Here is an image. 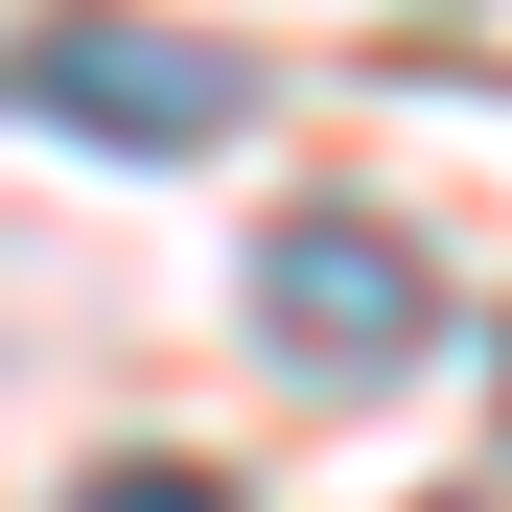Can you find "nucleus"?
Here are the masks:
<instances>
[{
	"label": "nucleus",
	"mask_w": 512,
	"mask_h": 512,
	"mask_svg": "<svg viewBox=\"0 0 512 512\" xmlns=\"http://www.w3.org/2000/svg\"><path fill=\"white\" fill-rule=\"evenodd\" d=\"M0 117H47L94 163H210L256 117V70L187 47V24H140V0H47V24H0Z\"/></svg>",
	"instance_id": "nucleus-1"
},
{
	"label": "nucleus",
	"mask_w": 512,
	"mask_h": 512,
	"mask_svg": "<svg viewBox=\"0 0 512 512\" xmlns=\"http://www.w3.org/2000/svg\"><path fill=\"white\" fill-rule=\"evenodd\" d=\"M256 350H280L303 396L419 373V256H396L373 210H280V233H256Z\"/></svg>",
	"instance_id": "nucleus-2"
}]
</instances>
